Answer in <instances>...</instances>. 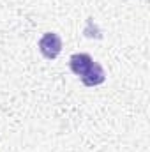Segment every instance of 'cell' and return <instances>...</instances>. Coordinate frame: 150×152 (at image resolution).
<instances>
[{"label":"cell","mask_w":150,"mask_h":152,"mask_svg":"<svg viewBox=\"0 0 150 152\" xmlns=\"http://www.w3.org/2000/svg\"><path fill=\"white\" fill-rule=\"evenodd\" d=\"M39 51L44 58L55 60L60 51H62V39L55 32H46L42 37L39 39Z\"/></svg>","instance_id":"obj_1"},{"label":"cell","mask_w":150,"mask_h":152,"mask_svg":"<svg viewBox=\"0 0 150 152\" xmlns=\"http://www.w3.org/2000/svg\"><path fill=\"white\" fill-rule=\"evenodd\" d=\"M92 64H94V58H92L88 53H74V55L69 58V67H71V71H73L76 76H79V78L90 69Z\"/></svg>","instance_id":"obj_2"},{"label":"cell","mask_w":150,"mask_h":152,"mask_svg":"<svg viewBox=\"0 0 150 152\" xmlns=\"http://www.w3.org/2000/svg\"><path fill=\"white\" fill-rule=\"evenodd\" d=\"M104 80H106V73H104L103 66L97 64V62H94V64L90 66V69L81 76V81H83V85H87V87H97V85L104 83Z\"/></svg>","instance_id":"obj_3"}]
</instances>
